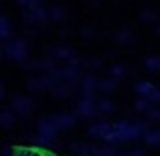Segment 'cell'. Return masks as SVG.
Wrapping results in <instances>:
<instances>
[{"mask_svg": "<svg viewBox=\"0 0 160 156\" xmlns=\"http://www.w3.org/2000/svg\"><path fill=\"white\" fill-rule=\"evenodd\" d=\"M10 152H12L10 148H2V156H10Z\"/></svg>", "mask_w": 160, "mask_h": 156, "instance_id": "obj_33", "label": "cell"}, {"mask_svg": "<svg viewBox=\"0 0 160 156\" xmlns=\"http://www.w3.org/2000/svg\"><path fill=\"white\" fill-rule=\"evenodd\" d=\"M136 93H138V98H144V99H150L154 95V91L158 89V87H154V83H150V81H138L136 83Z\"/></svg>", "mask_w": 160, "mask_h": 156, "instance_id": "obj_9", "label": "cell"}, {"mask_svg": "<svg viewBox=\"0 0 160 156\" xmlns=\"http://www.w3.org/2000/svg\"><path fill=\"white\" fill-rule=\"evenodd\" d=\"M10 35H12V24H10V18H8V16H2V18H0V37H2L4 43L12 41V39H10Z\"/></svg>", "mask_w": 160, "mask_h": 156, "instance_id": "obj_14", "label": "cell"}, {"mask_svg": "<svg viewBox=\"0 0 160 156\" xmlns=\"http://www.w3.org/2000/svg\"><path fill=\"white\" fill-rule=\"evenodd\" d=\"M71 150H75V152L81 154V156H91L93 144H85V142H81V144H73V146H71Z\"/></svg>", "mask_w": 160, "mask_h": 156, "instance_id": "obj_23", "label": "cell"}, {"mask_svg": "<svg viewBox=\"0 0 160 156\" xmlns=\"http://www.w3.org/2000/svg\"><path fill=\"white\" fill-rule=\"evenodd\" d=\"M120 156H146V152L140 148H134V150H128V152H122Z\"/></svg>", "mask_w": 160, "mask_h": 156, "instance_id": "obj_29", "label": "cell"}, {"mask_svg": "<svg viewBox=\"0 0 160 156\" xmlns=\"http://www.w3.org/2000/svg\"><path fill=\"white\" fill-rule=\"evenodd\" d=\"M89 136L93 138H102V140H106V138L109 136V132H112V124L109 122H95V124L89 126Z\"/></svg>", "mask_w": 160, "mask_h": 156, "instance_id": "obj_8", "label": "cell"}, {"mask_svg": "<svg viewBox=\"0 0 160 156\" xmlns=\"http://www.w3.org/2000/svg\"><path fill=\"white\" fill-rule=\"evenodd\" d=\"M132 37H134V33L130 31V28H120V31H116L113 39L120 45H128V43H132Z\"/></svg>", "mask_w": 160, "mask_h": 156, "instance_id": "obj_17", "label": "cell"}, {"mask_svg": "<svg viewBox=\"0 0 160 156\" xmlns=\"http://www.w3.org/2000/svg\"><path fill=\"white\" fill-rule=\"evenodd\" d=\"M49 18V8H37V10H27L24 12V20L27 24H43Z\"/></svg>", "mask_w": 160, "mask_h": 156, "instance_id": "obj_7", "label": "cell"}, {"mask_svg": "<svg viewBox=\"0 0 160 156\" xmlns=\"http://www.w3.org/2000/svg\"><path fill=\"white\" fill-rule=\"evenodd\" d=\"M144 142L150 146H160V130H148L144 134Z\"/></svg>", "mask_w": 160, "mask_h": 156, "instance_id": "obj_19", "label": "cell"}, {"mask_svg": "<svg viewBox=\"0 0 160 156\" xmlns=\"http://www.w3.org/2000/svg\"><path fill=\"white\" fill-rule=\"evenodd\" d=\"M152 108H154V105L150 103V99H144V98H138L136 103H134V109H136V112H140V113H148Z\"/></svg>", "mask_w": 160, "mask_h": 156, "instance_id": "obj_21", "label": "cell"}, {"mask_svg": "<svg viewBox=\"0 0 160 156\" xmlns=\"http://www.w3.org/2000/svg\"><path fill=\"white\" fill-rule=\"evenodd\" d=\"M67 16V8L61 6V4H55V6L49 8V18L55 20V23H59V20H63Z\"/></svg>", "mask_w": 160, "mask_h": 156, "instance_id": "obj_16", "label": "cell"}, {"mask_svg": "<svg viewBox=\"0 0 160 156\" xmlns=\"http://www.w3.org/2000/svg\"><path fill=\"white\" fill-rule=\"evenodd\" d=\"M148 118L150 120H156V122H160V105H156V108H152L148 112Z\"/></svg>", "mask_w": 160, "mask_h": 156, "instance_id": "obj_28", "label": "cell"}, {"mask_svg": "<svg viewBox=\"0 0 160 156\" xmlns=\"http://www.w3.org/2000/svg\"><path fill=\"white\" fill-rule=\"evenodd\" d=\"M156 35H158V37H160V23H158V24H156Z\"/></svg>", "mask_w": 160, "mask_h": 156, "instance_id": "obj_34", "label": "cell"}, {"mask_svg": "<svg viewBox=\"0 0 160 156\" xmlns=\"http://www.w3.org/2000/svg\"><path fill=\"white\" fill-rule=\"evenodd\" d=\"M51 53H53V57L57 59V61H65V63H69L71 59H75L73 49H69V47H53V49H51Z\"/></svg>", "mask_w": 160, "mask_h": 156, "instance_id": "obj_12", "label": "cell"}, {"mask_svg": "<svg viewBox=\"0 0 160 156\" xmlns=\"http://www.w3.org/2000/svg\"><path fill=\"white\" fill-rule=\"evenodd\" d=\"M91 156H120L112 144H98L91 150Z\"/></svg>", "mask_w": 160, "mask_h": 156, "instance_id": "obj_13", "label": "cell"}, {"mask_svg": "<svg viewBox=\"0 0 160 156\" xmlns=\"http://www.w3.org/2000/svg\"><path fill=\"white\" fill-rule=\"evenodd\" d=\"M124 75H126V67L124 65H112V67H109V77L122 79Z\"/></svg>", "mask_w": 160, "mask_h": 156, "instance_id": "obj_26", "label": "cell"}, {"mask_svg": "<svg viewBox=\"0 0 160 156\" xmlns=\"http://www.w3.org/2000/svg\"><path fill=\"white\" fill-rule=\"evenodd\" d=\"M79 89H81V98H93L95 91H99V81L91 73H87L79 81Z\"/></svg>", "mask_w": 160, "mask_h": 156, "instance_id": "obj_4", "label": "cell"}, {"mask_svg": "<svg viewBox=\"0 0 160 156\" xmlns=\"http://www.w3.org/2000/svg\"><path fill=\"white\" fill-rule=\"evenodd\" d=\"M118 89V79L108 77V79H99V91L102 93H113Z\"/></svg>", "mask_w": 160, "mask_h": 156, "instance_id": "obj_15", "label": "cell"}, {"mask_svg": "<svg viewBox=\"0 0 160 156\" xmlns=\"http://www.w3.org/2000/svg\"><path fill=\"white\" fill-rule=\"evenodd\" d=\"M2 51H4L6 59L16 61V63H24L28 59V47H27V41L24 39H12L8 43H4Z\"/></svg>", "mask_w": 160, "mask_h": 156, "instance_id": "obj_2", "label": "cell"}, {"mask_svg": "<svg viewBox=\"0 0 160 156\" xmlns=\"http://www.w3.org/2000/svg\"><path fill=\"white\" fill-rule=\"evenodd\" d=\"M0 98L6 99V85H0Z\"/></svg>", "mask_w": 160, "mask_h": 156, "instance_id": "obj_32", "label": "cell"}, {"mask_svg": "<svg viewBox=\"0 0 160 156\" xmlns=\"http://www.w3.org/2000/svg\"><path fill=\"white\" fill-rule=\"evenodd\" d=\"M14 120H16V113L12 112L10 108H6V109L2 112V116H0V124H2V128H6V130L10 128L12 124H14Z\"/></svg>", "mask_w": 160, "mask_h": 156, "instance_id": "obj_18", "label": "cell"}, {"mask_svg": "<svg viewBox=\"0 0 160 156\" xmlns=\"http://www.w3.org/2000/svg\"><path fill=\"white\" fill-rule=\"evenodd\" d=\"M148 132V124L144 120L130 122V120H120L116 124H112V132L106 138V144H124V142H132L138 138H144V134Z\"/></svg>", "mask_w": 160, "mask_h": 156, "instance_id": "obj_1", "label": "cell"}, {"mask_svg": "<svg viewBox=\"0 0 160 156\" xmlns=\"http://www.w3.org/2000/svg\"><path fill=\"white\" fill-rule=\"evenodd\" d=\"M140 20H144V23H148V24H158V14L154 10H142Z\"/></svg>", "mask_w": 160, "mask_h": 156, "instance_id": "obj_24", "label": "cell"}, {"mask_svg": "<svg viewBox=\"0 0 160 156\" xmlns=\"http://www.w3.org/2000/svg\"><path fill=\"white\" fill-rule=\"evenodd\" d=\"M102 65V61H99V59H89V61L85 63V67H99Z\"/></svg>", "mask_w": 160, "mask_h": 156, "instance_id": "obj_30", "label": "cell"}, {"mask_svg": "<svg viewBox=\"0 0 160 156\" xmlns=\"http://www.w3.org/2000/svg\"><path fill=\"white\" fill-rule=\"evenodd\" d=\"M75 83H67V81H59L57 85L53 87V91L51 93L53 95H57V98H69V95H73V91H75Z\"/></svg>", "mask_w": 160, "mask_h": 156, "instance_id": "obj_11", "label": "cell"}, {"mask_svg": "<svg viewBox=\"0 0 160 156\" xmlns=\"http://www.w3.org/2000/svg\"><path fill=\"white\" fill-rule=\"evenodd\" d=\"M77 113L83 118H93L99 113V108H98V102L93 98H81L77 103Z\"/></svg>", "mask_w": 160, "mask_h": 156, "instance_id": "obj_5", "label": "cell"}, {"mask_svg": "<svg viewBox=\"0 0 160 156\" xmlns=\"http://www.w3.org/2000/svg\"><path fill=\"white\" fill-rule=\"evenodd\" d=\"M98 108H99V113H112L113 109H116V105H113L112 99H102V102H98Z\"/></svg>", "mask_w": 160, "mask_h": 156, "instance_id": "obj_25", "label": "cell"}, {"mask_svg": "<svg viewBox=\"0 0 160 156\" xmlns=\"http://www.w3.org/2000/svg\"><path fill=\"white\" fill-rule=\"evenodd\" d=\"M144 67L148 71H160V55H150V57H146Z\"/></svg>", "mask_w": 160, "mask_h": 156, "instance_id": "obj_20", "label": "cell"}, {"mask_svg": "<svg viewBox=\"0 0 160 156\" xmlns=\"http://www.w3.org/2000/svg\"><path fill=\"white\" fill-rule=\"evenodd\" d=\"M37 130H39L41 136H49V138H55V134L59 132L57 130V124H55L53 116H45L39 120V126H37Z\"/></svg>", "mask_w": 160, "mask_h": 156, "instance_id": "obj_6", "label": "cell"}, {"mask_svg": "<svg viewBox=\"0 0 160 156\" xmlns=\"http://www.w3.org/2000/svg\"><path fill=\"white\" fill-rule=\"evenodd\" d=\"M55 124H57V130H69L75 126V116L73 113H57L53 116Z\"/></svg>", "mask_w": 160, "mask_h": 156, "instance_id": "obj_10", "label": "cell"}, {"mask_svg": "<svg viewBox=\"0 0 160 156\" xmlns=\"http://www.w3.org/2000/svg\"><path fill=\"white\" fill-rule=\"evenodd\" d=\"M10 109L14 113H20V116H27L35 109V103H32L31 98H24V95H12L10 98Z\"/></svg>", "mask_w": 160, "mask_h": 156, "instance_id": "obj_3", "label": "cell"}, {"mask_svg": "<svg viewBox=\"0 0 160 156\" xmlns=\"http://www.w3.org/2000/svg\"><path fill=\"white\" fill-rule=\"evenodd\" d=\"M18 6H22L24 10H37V8H43L41 0H16Z\"/></svg>", "mask_w": 160, "mask_h": 156, "instance_id": "obj_22", "label": "cell"}, {"mask_svg": "<svg viewBox=\"0 0 160 156\" xmlns=\"http://www.w3.org/2000/svg\"><path fill=\"white\" fill-rule=\"evenodd\" d=\"M81 35L83 37H91V35H93V28H91V27H83L81 28Z\"/></svg>", "mask_w": 160, "mask_h": 156, "instance_id": "obj_31", "label": "cell"}, {"mask_svg": "<svg viewBox=\"0 0 160 156\" xmlns=\"http://www.w3.org/2000/svg\"><path fill=\"white\" fill-rule=\"evenodd\" d=\"M27 87L31 91H43V83H41V77H31L27 81Z\"/></svg>", "mask_w": 160, "mask_h": 156, "instance_id": "obj_27", "label": "cell"}]
</instances>
